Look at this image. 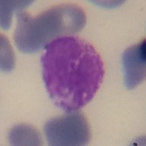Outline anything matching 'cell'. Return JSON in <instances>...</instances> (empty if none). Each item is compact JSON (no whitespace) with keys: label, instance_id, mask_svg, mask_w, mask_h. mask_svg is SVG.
I'll return each instance as SVG.
<instances>
[{"label":"cell","instance_id":"obj_3","mask_svg":"<svg viewBox=\"0 0 146 146\" xmlns=\"http://www.w3.org/2000/svg\"><path fill=\"white\" fill-rule=\"evenodd\" d=\"M44 131L51 146L86 145L91 139L89 123L84 115L77 110L48 121Z\"/></svg>","mask_w":146,"mask_h":146},{"label":"cell","instance_id":"obj_1","mask_svg":"<svg viewBox=\"0 0 146 146\" xmlns=\"http://www.w3.org/2000/svg\"><path fill=\"white\" fill-rule=\"evenodd\" d=\"M40 63L48 96L66 112L76 111L93 100L105 77L99 52L78 36L53 40L43 49Z\"/></svg>","mask_w":146,"mask_h":146},{"label":"cell","instance_id":"obj_4","mask_svg":"<svg viewBox=\"0 0 146 146\" xmlns=\"http://www.w3.org/2000/svg\"><path fill=\"white\" fill-rule=\"evenodd\" d=\"M146 43L143 39L138 44L128 48L122 56L124 84L133 90L145 79Z\"/></svg>","mask_w":146,"mask_h":146},{"label":"cell","instance_id":"obj_6","mask_svg":"<svg viewBox=\"0 0 146 146\" xmlns=\"http://www.w3.org/2000/svg\"><path fill=\"white\" fill-rule=\"evenodd\" d=\"M32 1H1V27L7 30L10 27L14 12L28 7Z\"/></svg>","mask_w":146,"mask_h":146},{"label":"cell","instance_id":"obj_2","mask_svg":"<svg viewBox=\"0 0 146 146\" xmlns=\"http://www.w3.org/2000/svg\"><path fill=\"white\" fill-rule=\"evenodd\" d=\"M15 13L14 41L18 50L24 53H36L56 39L72 36L86 23L84 10L72 4L56 5L35 17L22 9Z\"/></svg>","mask_w":146,"mask_h":146},{"label":"cell","instance_id":"obj_5","mask_svg":"<svg viewBox=\"0 0 146 146\" xmlns=\"http://www.w3.org/2000/svg\"><path fill=\"white\" fill-rule=\"evenodd\" d=\"M9 142L12 145H41L40 133L34 126L18 124L9 131Z\"/></svg>","mask_w":146,"mask_h":146},{"label":"cell","instance_id":"obj_7","mask_svg":"<svg viewBox=\"0 0 146 146\" xmlns=\"http://www.w3.org/2000/svg\"><path fill=\"white\" fill-rule=\"evenodd\" d=\"M1 69L2 71L10 72L14 67L15 58L10 42L4 35H1Z\"/></svg>","mask_w":146,"mask_h":146}]
</instances>
